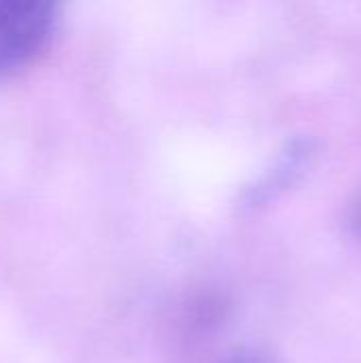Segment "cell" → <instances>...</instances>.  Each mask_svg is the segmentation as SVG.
<instances>
[{
	"instance_id": "6da1fadb",
	"label": "cell",
	"mask_w": 361,
	"mask_h": 363,
	"mask_svg": "<svg viewBox=\"0 0 361 363\" xmlns=\"http://www.w3.org/2000/svg\"><path fill=\"white\" fill-rule=\"evenodd\" d=\"M57 9L51 2L0 0V72L34 60L51 40Z\"/></svg>"
},
{
	"instance_id": "7a4b0ae2",
	"label": "cell",
	"mask_w": 361,
	"mask_h": 363,
	"mask_svg": "<svg viewBox=\"0 0 361 363\" xmlns=\"http://www.w3.org/2000/svg\"><path fill=\"white\" fill-rule=\"evenodd\" d=\"M315 153V143L311 138H296L287 145V149L281 153L279 162L274 164L272 172L260 183V187H255V202H264L268 198H272L274 194H279L281 189H285L287 185H291L311 164Z\"/></svg>"
},
{
	"instance_id": "3957f363",
	"label": "cell",
	"mask_w": 361,
	"mask_h": 363,
	"mask_svg": "<svg viewBox=\"0 0 361 363\" xmlns=\"http://www.w3.org/2000/svg\"><path fill=\"white\" fill-rule=\"evenodd\" d=\"M349 219H351L353 230H355L357 234H361V187L360 191L355 194L353 202H351V215H349Z\"/></svg>"
}]
</instances>
